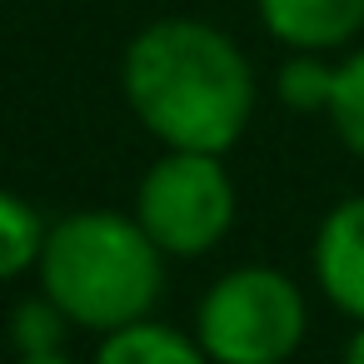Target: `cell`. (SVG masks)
Instances as JSON below:
<instances>
[{"label": "cell", "mask_w": 364, "mask_h": 364, "mask_svg": "<svg viewBox=\"0 0 364 364\" xmlns=\"http://www.w3.org/2000/svg\"><path fill=\"white\" fill-rule=\"evenodd\" d=\"M46 230L50 225H41V215L31 210V200H21L16 190H0V284L21 279L26 269L41 264Z\"/></svg>", "instance_id": "cell-8"}, {"label": "cell", "mask_w": 364, "mask_h": 364, "mask_svg": "<svg viewBox=\"0 0 364 364\" xmlns=\"http://www.w3.org/2000/svg\"><path fill=\"white\" fill-rule=\"evenodd\" d=\"M329 125L349 155L364 160V50L334 65V95H329Z\"/></svg>", "instance_id": "cell-10"}, {"label": "cell", "mask_w": 364, "mask_h": 364, "mask_svg": "<svg viewBox=\"0 0 364 364\" xmlns=\"http://www.w3.org/2000/svg\"><path fill=\"white\" fill-rule=\"evenodd\" d=\"M274 95L289 105V110H329V95H334V65L319 60V50H294L279 75H274Z\"/></svg>", "instance_id": "cell-11"}, {"label": "cell", "mask_w": 364, "mask_h": 364, "mask_svg": "<svg viewBox=\"0 0 364 364\" xmlns=\"http://www.w3.org/2000/svg\"><path fill=\"white\" fill-rule=\"evenodd\" d=\"M65 329H70V314L50 294L21 299L11 309V344H16V354H65Z\"/></svg>", "instance_id": "cell-9"}, {"label": "cell", "mask_w": 364, "mask_h": 364, "mask_svg": "<svg viewBox=\"0 0 364 364\" xmlns=\"http://www.w3.org/2000/svg\"><path fill=\"white\" fill-rule=\"evenodd\" d=\"M36 274L41 289L70 314V324L110 334L150 319L165 289V250L135 215L75 210L46 230Z\"/></svg>", "instance_id": "cell-2"}, {"label": "cell", "mask_w": 364, "mask_h": 364, "mask_svg": "<svg viewBox=\"0 0 364 364\" xmlns=\"http://www.w3.org/2000/svg\"><path fill=\"white\" fill-rule=\"evenodd\" d=\"M304 289L269 264L220 274L195 309V339L215 364H284L304 344Z\"/></svg>", "instance_id": "cell-3"}, {"label": "cell", "mask_w": 364, "mask_h": 364, "mask_svg": "<svg viewBox=\"0 0 364 364\" xmlns=\"http://www.w3.org/2000/svg\"><path fill=\"white\" fill-rule=\"evenodd\" d=\"M235 180L210 150H165L135 190V220L180 259L210 255L235 230Z\"/></svg>", "instance_id": "cell-4"}, {"label": "cell", "mask_w": 364, "mask_h": 364, "mask_svg": "<svg viewBox=\"0 0 364 364\" xmlns=\"http://www.w3.org/2000/svg\"><path fill=\"white\" fill-rule=\"evenodd\" d=\"M314 284L324 299L364 324V195L339 200L314 230Z\"/></svg>", "instance_id": "cell-5"}, {"label": "cell", "mask_w": 364, "mask_h": 364, "mask_svg": "<svg viewBox=\"0 0 364 364\" xmlns=\"http://www.w3.org/2000/svg\"><path fill=\"white\" fill-rule=\"evenodd\" d=\"M95 364H215V359L185 329L160 324V319H135L100 339Z\"/></svg>", "instance_id": "cell-7"}, {"label": "cell", "mask_w": 364, "mask_h": 364, "mask_svg": "<svg viewBox=\"0 0 364 364\" xmlns=\"http://www.w3.org/2000/svg\"><path fill=\"white\" fill-rule=\"evenodd\" d=\"M339 364H364V324L349 334V344H344V354H339Z\"/></svg>", "instance_id": "cell-12"}, {"label": "cell", "mask_w": 364, "mask_h": 364, "mask_svg": "<svg viewBox=\"0 0 364 364\" xmlns=\"http://www.w3.org/2000/svg\"><path fill=\"white\" fill-rule=\"evenodd\" d=\"M120 90L135 120L165 150L225 155L255 115V70L245 50L205 21H155L120 55Z\"/></svg>", "instance_id": "cell-1"}, {"label": "cell", "mask_w": 364, "mask_h": 364, "mask_svg": "<svg viewBox=\"0 0 364 364\" xmlns=\"http://www.w3.org/2000/svg\"><path fill=\"white\" fill-rule=\"evenodd\" d=\"M259 21L289 50H339L364 31V0H259Z\"/></svg>", "instance_id": "cell-6"}, {"label": "cell", "mask_w": 364, "mask_h": 364, "mask_svg": "<svg viewBox=\"0 0 364 364\" xmlns=\"http://www.w3.org/2000/svg\"><path fill=\"white\" fill-rule=\"evenodd\" d=\"M16 364H75L70 354H16Z\"/></svg>", "instance_id": "cell-13"}]
</instances>
